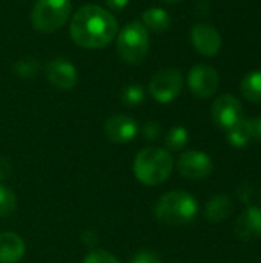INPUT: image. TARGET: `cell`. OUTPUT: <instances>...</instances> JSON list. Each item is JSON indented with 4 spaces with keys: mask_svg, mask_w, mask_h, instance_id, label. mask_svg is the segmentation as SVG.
I'll return each mask as SVG.
<instances>
[{
    "mask_svg": "<svg viewBox=\"0 0 261 263\" xmlns=\"http://www.w3.org/2000/svg\"><path fill=\"white\" fill-rule=\"evenodd\" d=\"M117 18L108 9L97 5L82 6L71 20V39L85 49L108 46L117 35Z\"/></svg>",
    "mask_w": 261,
    "mask_h": 263,
    "instance_id": "1",
    "label": "cell"
},
{
    "mask_svg": "<svg viewBox=\"0 0 261 263\" xmlns=\"http://www.w3.org/2000/svg\"><path fill=\"white\" fill-rule=\"evenodd\" d=\"M132 170L138 182L148 186H157L169 179L174 170V159L163 148L148 146L135 156Z\"/></svg>",
    "mask_w": 261,
    "mask_h": 263,
    "instance_id": "2",
    "label": "cell"
},
{
    "mask_svg": "<svg viewBox=\"0 0 261 263\" xmlns=\"http://www.w3.org/2000/svg\"><path fill=\"white\" fill-rule=\"evenodd\" d=\"M154 213L158 222L168 227H182L195 219L198 203L195 197L186 191H169L158 199Z\"/></svg>",
    "mask_w": 261,
    "mask_h": 263,
    "instance_id": "3",
    "label": "cell"
},
{
    "mask_svg": "<svg viewBox=\"0 0 261 263\" xmlns=\"http://www.w3.org/2000/svg\"><path fill=\"white\" fill-rule=\"evenodd\" d=\"M117 51L123 62L138 65L149 51V34L140 22L128 23L117 35Z\"/></svg>",
    "mask_w": 261,
    "mask_h": 263,
    "instance_id": "4",
    "label": "cell"
},
{
    "mask_svg": "<svg viewBox=\"0 0 261 263\" xmlns=\"http://www.w3.org/2000/svg\"><path fill=\"white\" fill-rule=\"evenodd\" d=\"M71 11V0H35L31 22L40 32H54L68 22Z\"/></svg>",
    "mask_w": 261,
    "mask_h": 263,
    "instance_id": "5",
    "label": "cell"
},
{
    "mask_svg": "<svg viewBox=\"0 0 261 263\" xmlns=\"http://www.w3.org/2000/svg\"><path fill=\"white\" fill-rule=\"evenodd\" d=\"M185 77L178 68H163L154 74L149 82V94L160 103H169L178 97L183 89Z\"/></svg>",
    "mask_w": 261,
    "mask_h": 263,
    "instance_id": "6",
    "label": "cell"
},
{
    "mask_svg": "<svg viewBox=\"0 0 261 263\" xmlns=\"http://www.w3.org/2000/svg\"><path fill=\"white\" fill-rule=\"evenodd\" d=\"M220 85L218 71L206 63L195 65L188 72V86L191 92L198 99L212 97Z\"/></svg>",
    "mask_w": 261,
    "mask_h": 263,
    "instance_id": "7",
    "label": "cell"
},
{
    "mask_svg": "<svg viewBox=\"0 0 261 263\" xmlns=\"http://www.w3.org/2000/svg\"><path fill=\"white\" fill-rule=\"evenodd\" d=\"M211 117L215 126L220 129H231L235 123H238L243 117V105L232 94H222L217 97L211 108Z\"/></svg>",
    "mask_w": 261,
    "mask_h": 263,
    "instance_id": "8",
    "label": "cell"
},
{
    "mask_svg": "<svg viewBox=\"0 0 261 263\" xmlns=\"http://www.w3.org/2000/svg\"><path fill=\"white\" fill-rule=\"evenodd\" d=\"M177 170L178 173L191 180H202L206 179L212 170V159L198 149H188L185 153H182V156L177 160Z\"/></svg>",
    "mask_w": 261,
    "mask_h": 263,
    "instance_id": "9",
    "label": "cell"
},
{
    "mask_svg": "<svg viewBox=\"0 0 261 263\" xmlns=\"http://www.w3.org/2000/svg\"><path fill=\"white\" fill-rule=\"evenodd\" d=\"M191 42L195 51L205 57L217 55L223 45L222 34L208 23H197L191 29Z\"/></svg>",
    "mask_w": 261,
    "mask_h": 263,
    "instance_id": "10",
    "label": "cell"
},
{
    "mask_svg": "<svg viewBox=\"0 0 261 263\" xmlns=\"http://www.w3.org/2000/svg\"><path fill=\"white\" fill-rule=\"evenodd\" d=\"M45 76L52 86L63 91L72 89L78 80L77 68L69 60L62 57L52 59L45 65Z\"/></svg>",
    "mask_w": 261,
    "mask_h": 263,
    "instance_id": "11",
    "label": "cell"
},
{
    "mask_svg": "<svg viewBox=\"0 0 261 263\" xmlns=\"http://www.w3.org/2000/svg\"><path fill=\"white\" fill-rule=\"evenodd\" d=\"M138 133L137 122L125 114H115L105 122V134L112 143H128Z\"/></svg>",
    "mask_w": 261,
    "mask_h": 263,
    "instance_id": "12",
    "label": "cell"
},
{
    "mask_svg": "<svg viewBox=\"0 0 261 263\" xmlns=\"http://www.w3.org/2000/svg\"><path fill=\"white\" fill-rule=\"evenodd\" d=\"M235 236L243 242L257 240L261 237V208L248 206L235 220Z\"/></svg>",
    "mask_w": 261,
    "mask_h": 263,
    "instance_id": "13",
    "label": "cell"
},
{
    "mask_svg": "<svg viewBox=\"0 0 261 263\" xmlns=\"http://www.w3.org/2000/svg\"><path fill=\"white\" fill-rule=\"evenodd\" d=\"M25 253V240L17 233H0V263H18L23 259Z\"/></svg>",
    "mask_w": 261,
    "mask_h": 263,
    "instance_id": "14",
    "label": "cell"
},
{
    "mask_svg": "<svg viewBox=\"0 0 261 263\" xmlns=\"http://www.w3.org/2000/svg\"><path fill=\"white\" fill-rule=\"evenodd\" d=\"M234 211V205H232V200L229 199V196L226 194H217V196H212L206 206H205V216L208 220L214 222V223H218V222H223L226 220Z\"/></svg>",
    "mask_w": 261,
    "mask_h": 263,
    "instance_id": "15",
    "label": "cell"
},
{
    "mask_svg": "<svg viewBox=\"0 0 261 263\" xmlns=\"http://www.w3.org/2000/svg\"><path fill=\"white\" fill-rule=\"evenodd\" d=\"M142 25L152 32H163L171 26V15L163 8H149L142 15Z\"/></svg>",
    "mask_w": 261,
    "mask_h": 263,
    "instance_id": "16",
    "label": "cell"
},
{
    "mask_svg": "<svg viewBox=\"0 0 261 263\" xmlns=\"http://www.w3.org/2000/svg\"><path fill=\"white\" fill-rule=\"evenodd\" d=\"M243 97L252 103H261V69L248 72L240 82Z\"/></svg>",
    "mask_w": 261,
    "mask_h": 263,
    "instance_id": "17",
    "label": "cell"
},
{
    "mask_svg": "<svg viewBox=\"0 0 261 263\" xmlns=\"http://www.w3.org/2000/svg\"><path fill=\"white\" fill-rule=\"evenodd\" d=\"M226 133H228V142L234 148H245V146H248L252 142V136H251L248 119H242L238 123H235Z\"/></svg>",
    "mask_w": 261,
    "mask_h": 263,
    "instance_id": "18",
    "label": "cell"
},
{
    "mask_svg": "<svg viewBox=\"0 0 261 263\" xmlns=\"http://www.w3.org/2000/svg\"><path fill=\"white\" fill-rule=\"evenodd\" d=\"M188 142H189V133L182 125L172 126L168 131L166 139H165V143H166L168 149H171V151H182L188 145Z\"/></svg>",
    "mask_w": 261,
    "mask_h": 263,
    "instance_id": "19",
    "label": "cell"
},
{
    "mask_svg": "<svg viewBox=\"0 0 261 263\" xmlns=\"http://www.w3.org/2000/svg\"><path fill=\"white\" fill-rule=\"evenodd\" d=\"M122 102L123 105L134 108V106H140L145 102V89L137 85V83H131L128 86H125L122 89Z\"/></svg>",
    "mask_w": 261,
    "mask_h": 263,
    "instance_id": "20",
    "label": "cell"
},
{
    "mask_svg": "<svg viewBox=\"0 0 261 263\" xmlns=\"http://www.w3.org/2000/svg\"><path fill=\"white\" fill-rule=\"evenodd\" d=\"M40 69V63L37 59L31 57V55H26L20 60L15 62L14 65V74L22 77V79H31L34 77Z\"/></svg>",
    "mask_w": 261,
    "mask_h": 263,
    "instance_id": "21",
    "label": "cell"
},
{
    "mask_svg": "<svg viewBox=\"0 0 261 263\" xmlns=\"http://www.w3.org/2000/svg\"><path fill=\"white\" fill-rule=\"evenodd\" d=\"M15 208H17L15 193L9 186L0 183V217L11 216L15 211Z\"/></svg>",
    "mask_w": 261,
    "mask_h": 263,
    "instance_id": "22",
    "label": "cell"
},
{
    "mask_svg": "<svg viewBox=\"0 0 261 263\" xmlns=\"http://www.w3.org/2000/svg\"><path fill=\"white\" fill-rule=\"evenodd\" d=\"M83 263H120V260L105 250H92L85 256Z\"/></svg>",
    "mask_w": 261,
    "mask_h": 263,
    "instance_id": "23",
    "label": "cell"
},
{
    "mask_svg": "<svg viewBox=\"0 0 261 263\" xmlns=\"http://www.w3.org/2000/svg\"><path fill=\"white\" fill-rule=\"evenodd\" d=\"M160 133H162V125L155 120H151L143 126V137L149 142H155L160 137Z\"/></svg>",
    "mask_w": 261,
    "mask_h": 263,
    "instance_id": "24",
    "label": "cell"
},
{
    "mask_svg": "<svg viewBox=\"0 0 261 263\" xmlns=\"http://www.w3.org/2000/svg\"><path fill=\"white\" fill-rule=\"evenodd\" d=\"M237 199L245 203V205H249L254 199V188L251 183L248 182H242L237 188Z\"/></svg>",
    "mask_w": 261,
    "mask_h": 263,
    "instance_id": "25",
    "label": "cell"
},
{
    "mask_svg": "<svg viewBox=\"0 0 261 263\" xmlns=\"http://www.w3.org/2000/svg\"><path fill=\"white\" fill-rule=\"evenodd\" d=\"M131 263H162L158 254H155L154 251L151 250H142L140 253H137Z\"/></svg>",
    "mask_w": 261,
    "mask_h": 263,
    "instance_id": "26",
    "label": "cell"
},
{
    "mask_svg": "<svg viewBox=\"0 0 261 263\" xmlns=\"http://www.w3.org/2000/svg\"><path fill=\"white\" fill-rule=\"evenodd\" d=\"M12 170H14L12 168V162L8 157L0 156V182L9 179L11 174H12Z\"/></svg>",
    "mask_w": 261,
    "mask_h": 263,
    "instance_id": "27",
    "label": "cell"
},
{
    "mask_svg": "<svg viewBox=\"0 0 261 263\" xmlns=\"http://www.w3.org/2000/svg\"><path fill=\"white\" fill-rule=\"evenodd\" d=\"M248 123H249L252 142H261V117L248 119Z\"/></svg>",
    "mask_w": 261,
    "mask_h": 263,
    "instance_id": "28",
    "label": "cell"
},
{
    "mask_svg": "<svg viewBox=\"0 0 261 263\" xmlns=\"http://www.w3.org/2000/svg\"><path fill=\"white\" fill-rule=\"evenodd\" d=\"M105 3H106L108 8L112 9V11H122L123 8L128 6L129 0H105Z\"/></svg>",
    "mask_w": 261,
    "mask_h": 263,
    "instance_id": "29",
    "label": "cell"
},
{
    "mask_svg": "<svg viewBox=\"0 0 261 263\" xmlns=\"http://www.w3.org/2000/svg\"><path fill=\"white\" fill-rule=\"evenodd\" d=\"M82 240H83V243H85V245H88V247H94V245L97 243V234H95L92 230H88V231H85V233H83Z\"/></svg>",
    "mask_w": 261,
    "mask_h": 263,
    "instance_id": "30",
    "label": "cell"
},
{
    "mask_svg": "<svg viewBox=\"0 0 261 263\" xmlns=\"http://www.w3.org/2000/svg\"><path fill=\"white\" fill-rule=\"evenodd\" d=\"M165 3H171V5H174V3H180L182 0H163Z\"/></svg>",
    "mask_w": 261,
    "mask_h": 263,
    "instance_id": "31",
    "label": "cell"
},
{
    "mask_svg": "<svg viewBox=\"0 0 261 263\" xmlns=\"http://www.w3.org/2000/svg\"><path fill=\"white\" fill-rule=\"evenodd\" d=\"M260 199H261V190H260Z\"/></svg>",
    "mask_w": 261,
    "mask_h": 263,
    "instance_id": "32",
    "label": "cell"
}]
</instances>
